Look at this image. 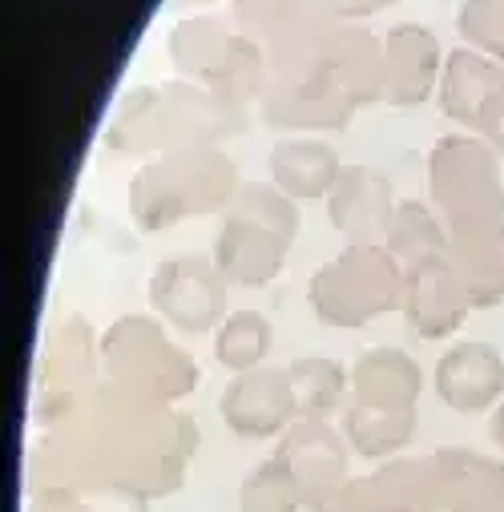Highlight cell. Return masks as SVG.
Segmentation results:
<instances>
[{"label": "cell", "instance_id": "6da1fadb", "mask_svg": "<svg viewBox=\"0 0 504 512\" xmlns=\"http://www.w3.org/2000/svg\"><path fill=\"white\" fill-rule=\"evenodd\" d=\"M295 234V210L287 194H271L267 186H246L238 206L218 234V275L238 287H259L279 275L283 250Z\"/></svg>", "mask_w": 504, "mask_h": 512}, {"label": "cell", "instance_id": "7a4b0ae2", "mask_svg": "<svg viewBox=\"0 0 504 512\" xmlns=\"http://www.w3.org/2000/svg\"><path fill=\"white\" fill-rule=\"evenodd\" d=\"M396 303H404V279L380 246H351L311 279V307L331 327H363Z\"/></svg>", "mask_w": 504, "mask_h": 512}, {"label": "cell", "instance_id": "3957f363", "mask_svg": "<svg viewBox=\"0 0 504 512\" xmlns=\"http://www.w3.org/2000/svg\"><path fill=\"white\" fill-rule=\"evenodd\" d=\"M432 190L444 206L456 238H472L504 222V194L496 178V162L484 146L464 138H444L432 162Z\"/></svg>", "mask_w": 504, "mask_h": 512}, {"label": "cell", "instance_id": "277c9868", "mask_svg": "<svg viewBox=\"0 0 504 512\" xmlns=\"http://www.w3.org/2000/svg\"><path fill=\"white\" fill-rule=\"evenodd\" d=\"M319 512H444L436 460H392L375 476L347 480Z\"/></svg>", "mask_w": 504, "mask_h": 512}, {"label": "cell", "instance_id": "5b68a950", "mask_svg": "<svg viewBox=\"0 0 504 512\" xmlns=\"http://www.w3.org/2000/svg\"><path fill=\"white\" fill-rule=\"evenodd\" d=\"M218 412L226 428L242 440H271L283 436L299 420L295 383L279 367H255L242 371L218 400Z\"/></svg>", "mask_w": 504, "mask_h": 512}, {"label": "cell", "instance_id": "8992f818", "mask_svg": "<svg viewBox=\"0 0 504 512\" xmlns=\"http://www.w3.org/2000/svg\"><path fill=\"white\" fill-rule=\"evenodd\" d=\"M275 456H283L287 468L295 472L311 512H319L351 480L347 476V440L327 420H299L295 428H287Z\"/></svg>", "mask_w": 504, "mask_h": 512}, {"label": "cell", "instance_id": "52a82bcc", "mask_svg": "<svg viewBox=\"0 0 504 512\" xmlns=\"http://www.w3.org/2000/svg\"><path fill=\"white\" fill-rule=\"evenodd\" d=\"M222 275L210 271L198 259H174L162 263L154 275V307L182 331H210L222 319L226 295H222Z\"/></svg>", "mask_w": 504, "mask_h": 512}, {"label": "cell", "instance_id": "ba28073f", "mask_svg": "<svg viewBox=\"0 0 504 512\" xmlns=\"http://www.w3.org/2000/svg\"><path fill=\"white\" fill-rule=\"evenodd\" d=\"M436 396L460 412L476 416L504 400V359L488 343H456L436 363Z\"/></svg>", "mask_w": 504, "mask_h": 512}, {"label": "cell", "instance_id": "9c48e42d", "mask_svg": "<svg viewBox=\"0 0 504 512\" xmlns=\"http://www.w3.org/2000/svg\"><path fill=\"white\" fill-rule=\"evenodd\" d=\"M400 307H404L408 323L420 335L440 339V335H448V331L460 327L464 311L472 307V295H468L456 263L444 254V259H428V263H420V267L408 271V279H404V303Z\"/></svg>", "mask_w": 504, "mask_h": 512}, {"label": "cell", "instance_id": "30bf717a", "mask_svg": "<svg viewBox=\"0 0 504 512\" xmlns=\"http://www.w3.org/2000/svg\"><path fill=\"white\" fill-rule=\"evenodd\" d=\"M331 222L355 242V246H375V238H388L392 226V194L380 174L363 166H343L335 186H331Z\"/></svg>", "mask_w": 504, "mask_h": 512}, {"label": "cell", "instance_id": "8fae6325", "mask_svg": "<svg viewBox=\"0 0 504 512\" xmlns=\"http://www.w3.org/2000/svg\"><path fill=\"white\" fill-rule=\"evenodd\" d=\"M424 392V371L396 347H375L351 367V400L380 412H416Z\"/></svg>", "mask_w": 504, "mask_h": 512}, {"label": "cell", "instance_id": "7c38bea8", "mask_svg": "<svg viewBox=\"0 0 504 512\" xmlns=\"http://www.w3.org/2000/svg\"><path fill=\"white\" fill-rule=\"evenodd\" d=\"M444 512H504V460L468 452V448H440L436 456Z\"/></svg>", "mask_w": 504, "mask_h": 512}, {"label": "cell", "instance_id": "4fadbf2b", "mask_svg": "<svg viewBox=\"0 0 504 512\" xmlns=\"http://www.w3.org/2000/svg\"><path fill=\"white\" fill-rule=\"evenodd\" d=\"M416 436V412H380L347 400L343 404V440L363 460H384L412 444Z\"/></svg>", "mask_w": 504, "mask_h": 512}, {"label": "cell", "instance_id": "5bb4252c", "mask_svg": "<svg viewBox=\"0 0 504 512\" xmlns=\"http://www.w3.org/2000/svg\"><path fill=\"white\" fill-rule=\"evenodd\" d=\"M271 174L287 198H319L335 186L339 158L331 146H319V142H283L275 146Z\"/></svg>", "mask_w": 504, "mask_h": 512}, {"label": "cell", "instance_id": "9a60e30c", "mask_svg": "<svg viewBox=\"0 0 504 512\" xmlns=\"http://www.w3.org/2000/svg\"><path fill=\"white\" fill-rule=\"evenodd\" d=\"M452 263L472 295V307L500 303L504 299V222L472 238H460Z\"/></svg>", "mask_w": 504, "mask_h": 512}, {"label": "cell", "instance_id": "2e32d148", "mask_svg": "<svg viewBox=\"0 0 504 512\" xmlns=\"http://www.w3.org/2000/svg\"><path fill=\"white\" fill-rule=\"evenodd\" d=\"M299 400V420H327L335 408L347 404L351 379L335 359H295L287 367Z\"/></svg>", "mask_w": 504, "mask_h": 512}, {"label": "cell", "instance_id": "e0dca14e", "mask_svg": "<svg viewBox=\"0 0 504 512\" xmlns=\"http://www.w3.org/2000/svg\"><path fill=\"white\" fill-rule=\"evenodd\" d=\"M303 488L283 456H271L246 472L238 484V512H303Z\"/></svg>", "mask_w": 504, "mask_h": 512}, {"label": "cell", "instance_id": "ac0fdd59", "mask_svg": "<svg viewBox=\"0 0 504 512\" xmlns=\"http://www.w3.org/2000/svg\"><path fill=\"white\" fill-rule=\"evenodd\" d=\"M275 343V331L271 323L259 315V311H234L222 319L218 327V339H214V351H218V363L230 367V371H255L263 363V355L271 351Z\"/></svg>", "mask_w": 504, "mask_h": 512}, {"label": "cell", "instance_id": "d6986e66", "mask_svg": "<svg viewBox=\"0 0 504 512\" xmlns=\"http://www.w3.org/2000/svg\"><path fill=\"white\" fill-rule=\"evenodd\" d=\"M388 246H392L396 259H404L408 267H420L428 259H444V254H448V242H444L440 222L420 202L396 206L392 226H388Z\"/></svg>", "mask_w": 504, "mask_h": 512}, {"label": "cell", "instance_id": "ffe728a7", "mask_svg": "<svg viewBox=\"0 0 504 512\" xmlns=\"http://www.w3.org/2000/svg\"><path fill=\"white\" fill-rule=\"evenodd\" d=\"M500 89V73L480 65V57H452V69H448V81H444V109L452 117H460L464 125H476L480 109L488 105V97Z\"/></svg>", "mask_w": 504, "mask_h": 512}, {"label": "cell", "instance_id": "44dd1931", "mask_svg": "<svg viewBox=\"0 0 504 512\" xmlns=\"http://www.w3.org/2000/svg\"><path fill=\"white\" fill-rule=\"evenodd\" d=\"M476 125L484 130V138L492 142V150H500V154H504V85H500V89L488 97V105L480 109Z\"/></svg>", "mask_w": 504, "mask_h": 512}, {"label": "cell", "instance_id": "7402d4cb", "mask_svg": "<svg viewBox=\"0 0 504 512\" xmlns=\"http://www.w3.org/2000/svg\"><path fill=\"white\" fill-rule=\"evenodd\" d=\"M45 512H85V508L77 504V496L69 488H49L45 492Z\"/></svg>", "mask_w": 504, "mask_h": 512}, {"label": "cell", "instance_id": "603a6c76", "mask_svg": "<svg viewBox=\"0 0 504 512\" xmlns=\"http://www.w3.org/2000/svg\"><path fill=\"white\" fill-rule=\"evenodd\" d=\"M488 440L504 452V400L496 404V412H492V420H488Z\"/></svg>", "mask_w": 504, "mask_h": 512}]
</instances>
